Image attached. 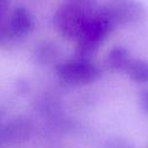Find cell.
<instances>
[{
  "label": "cell",
  "instance_id": "7a4b0ae2",
  "mask_svg": "<svg viewBox=\"0 0 148 148\" xmlns=\"http://www.w3.org/2000/svg\"><path fill=\"white\" fill-rule=\"evenodd\" d=\"M113 29V25L98 12L87 23L79 37L75 39L77 43L76 57L89 59V57L103 44Z\"/></svg>",
  "mask_w": 148,
  "mask_h": 148
},
{
  "label": "cell",
  "instance_id": "52a82bcc",
  "mask_svg": "<svg viewBox=\"0 0 148 148\" xmlns=\"http://www.w3.org/2000/svg\"><path fill=\"white\" fill-rule=\"evenodd\" d=\"M130 59L127 50L123 46H114L106 56L105 64L111 69H124Z\"/></svg>",
  "mask_w": 148,
  "mask_h": 148
},
{
  "label": "cell",
  "instance_id": "9c48e42d",
  "mask_svg": "<svg viewBox=\"0 0 148 148\" xmlns=\"http://www.w3.org/2000/svg\"><path fill=\"white\" fill-rule=\"evenodd\" d=\"M140 104H141V108L148 112V90L143 91L140 96Z\"/></svg>",
  "mask_w": 148,
  "mask_h": 148
},
{
  "label": "cell",
  "instance_id": "ba28073f",
  "mask_svg": "<svg viewBox=\"0 0 148 148\" xmlns=\"http://www.w3.org/2000/svg\"><path fill=\"white\" fill-rule=\"evenodd\" d=\"M9 2L10 0H0V22L5 21L9 14Z\"/></svg>",
  "mask_w": 148,
  "mask_h": 148
},
{
  "label": "cell",
  "instance_id": "8992f818",
  "mask_svg": "<svg viewBox=\"0 0 148 148\" xmlns=\"http://www.w3.org/2000/svg\"><path fill=\"white\" fill-rule=\"evenodd\" d=\"M128 76L139 83H148V61L130 58L124 69Z\"/></svg>",
  "mask_w": 148,
  "mask_h": 148
},
{
  "label": "cell",
  "instance_id": "6da1fadb",
  "mask_svg": "<svg viewBox=\"0 0 148 148\" xmlns=\"http://www.w3.org/2000/svg\"><path fill=\"white\" fill-rule=\"evenodd\" d=\"M95 0H66L57 8L53 24L68 39H76L87 23L98 13Z\"/></svg>",
  "mask_w": 148,
  "mask_h": 148
},
{
  "label": "cell",
  "instance_id": "3957f363",
  "mask_svg": "<svg viewBox=\"0 0 148 148\" xmlns=\"http://www.w3.org/2000/svg\"><path fill=\"white\" fill-rule=\"evenodd\" d=\"M113 28L138 23L146 16V8L138 0H108L98 9Z\"/></svg>",
  "mask_w": 148,
  "mask_h": 148
},
{
  "label": "cell",
  "instance_id": "5b68a950",
  "mask_svg": "<svg viewBox=\"0 0 148 148\" xmlns=\"http://www.w3.org/2000/svg\"><path fill=\"white\" fill-rule=\"evenodd\" d=\"M34 28L32 14L24 7H16L12 12L6 21V36L7 42L20 39L25 37Z\"/></svg>",
  "mask_w": 148,
  "mask_h": 148
},
{
  "label": "cell",
  "instance_id": "277c9868",
  "mask_svg": "<svg viewBox=\"0 0 148 148\" xmlns=\"http://www.w3.org/2000/svg\"><path fill=\"white\" fill-rule=\"evenodd\" d=\"M57 74L67 83L88 84L98 79L101 71L89 59L76 57L75 59L58 65Z\"/></svg>",
  "mask_w": 148,
  "mask_h": 148
}]
</instances>
